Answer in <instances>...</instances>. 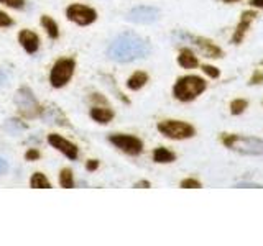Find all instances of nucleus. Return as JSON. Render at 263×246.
Returning <instances> with one entry per match:
<instances>
[{
	"label": "nucleus",
	"mask_w": 263,
	"mask_h": 246,
	"mask_svg": "<svg viewBox=\"0 0 263 246\" xmlns=\"http://www.w3.org/2000/svg\"><path fill=\"white\" fill-rule=\"evenodd\" d=\"M205 89H208V82L204 77L187 74V76L176 79L175 86H173V97L183 104H189L204 94Z\"/></svg>",
	"instance_id": "7ed1b4c3"
},
{
	"label": "nucleus",
	"mask_w": 263,
	"mask_h": 246,
	"mask_svg": "<svg viewBox=\"0 0 263 246\" xmlns=\"http://www.w3.org/2000/svg\"><path fill=\"white\" fill-rule=\"evenodd\" d=\"M90 118L94 121L101 123V125H107L114 120V112L107 107H92L90 109Z\"/></svg>",
	"instance_id": "2eb2a0df"
},
{
	"label": "nucleus",
	"mask_w": 263,
	"mask_h": 246,
	"mask_svg": "<svg viewBox=\"0 0 263 246\" xmlns=\"http://www.w3.org/2000/svg\"><path fill=\"white\" fill-rule=\"evenodd\" d=\"M258 13L255 12V8H252V10H245L242 15H240V20H238L237 27L232 33V38H230V41H232L234 45H240L242 41L245 39L247 33H249L252 23L257 20Z\"/></svg>",
	"instance_id": "9d476101"
},
{
	"label": "nucleus",
	"mask_w": 263,
	"mask_h": 246,
	"mask_svg": "<svg viewBox=\"0 0 263 246\" xmlns=\"http://www.w3.org/2000/svg\"><path fill=\"white\" fill-rule=\"evenodd\" d=\"M224 4H235V2H240V0H222Z\"/></svg>",
	"instance_id": "473e14b6"
},
{
	"label": "nucleus",
	"mask_w": 263,
	"mask_h": 246,
	"mask_svg": "<svg viewBox=\"0 0 263 246\" xmlns=\"http://www.w3.org/2000/svg\"><path fill=\"white\" fill-rule=\"evenodd\" d=\"M237 187H260L257 184H237Z\"/></svg>",
	"instance_id": "2f4dec72"
},
{
	"label": "nucleus",
	"mask_w": 263,
	"mask_h": 246,
	"mask_svg": "<svg viewBox=\"0 0 263 246\" xmlns=\"http://www.w3.org/2000/svg\"><path fill=\"white\" fill-rule=\"evenodd\" d=\"M135 187H138V189H148V187H152V184H150V180H138V182H135Z\"/></svg>",
	"instance_id": "c85d7f7f"
},
{
	"label": "nucleus",
	"mask_w": 263,
	"mask_h": 246,
	"mask_svg": "<svg viewBox=\"0 0 263 246\" xmlns=\"http://www.w3.org/2000/svg\"><path fill=\"white\" fill-rule=\"evenodd\" d=\"M150 51H152L150 41L128 31V33H122L120 36H117L112 41L107 54H109L110 59L117 63H132L142 59V57H146L150 54Z\"/></svg>",
	"instance_id": "f257e3e1"
},
{
	"label": "nucleus",
	"mask_w": 263,
	"mask_h": 246,
	"mask_svg": "<svg viewBox=\"0 0 263 246\" xmlns=\"http://www.w3.org/2000/svg\"><path fill=\"white\" fill-rule=\"evenodd\" d=\"M258 84H263V71L255 69L250 80H249V86H258Z\"/></svg>",
	"instance_id": "b1692460"
},
{
	"label": "nucleus",
	"mask_w": 263,
	"mask_h": 246,
	"mask_svg": "<svg viewBox=\"0 0 263 246\" xmlns=\"http://www.w3.org/2000/svg\"><path fill=\"white\" fill-rule=\"evenodd\" d=\"M250 7L252 8H258V10H263V0H250Z\"/></svg>",
	"instance_id": "c756f323"
},
{
	"label": "nucleus",
	"mask_w": 263,
	"mask_h": 246,
	"mask_svg": "<svg viewBox=\"0 0 263 246\" xmlns=\"http://www.w3.org/2000/svg\"><path fill=\"white\" fill-rule=\"evenodd\" d=\"M109 141L115 148H119L122 153H125L128 156H138L143 153V141L134 135H122V133L110 135Z\"/></svg>",
	"instance_id": "423d86ee"
},
{
	"label": "nucleus",
	"mask_w": 263,
	"mask_h": 246,
	"mask_svg": "<svg viewBox=\"0 0 263 246\" xmlns=\"http://www.w3.org/2000/svg\"><path fill=\"white\" fill-rule=\"evenodd\" d=\"M60 184L63 189H72L74 187V177L69 169H63L60 174Z\"/></svg>",
	"instance_id": "412c9836"
},
{
	"label": "nucleus",
	"mask_w": 263,
	"mask_h": 246,
	"mask_svg": "<svg viewBox=\"0 0 263 246\" xmlns=\"http://www.w3.org/2000/svg\"><path fill=\"white\" fill-rule=\"evenodd\" d=\"M156 130L160 131L163 136H166L175 141H183V139H189L196 136V128L191 123L183 121V120H161L156 125Z\"/></svg>",
	"instance_id": "20e7f679"
},
{
	"label": "nucleus",
	"mask_w": 263,
	"mask_h": 246,
	"mask_svg": "<svg viewBox=\"0 0 263 246\" xmlns=\"http://www.w3.org/2000/svg\"><path fill=\"white\" fill-rule=\"evenodd\" d=\"M187 38L191 39V43L199 49L205 57H211V59H220V57H224L222 48L217 46L212 39L204 38V36H193V35H187Z\"/></svg>",
	"instance_id": "9b49d317"
},
{
	"label": "nucleus",
	"mask_w": 263,
	"mask_h": 246,
	"mask_svg": "<svg viewBox=\"0 0 263 246\" xmlns=\"http://www.w3.org/2000/svg\"><path fill=\"white\" fill-rule=\"evenodd\" d=\"M201 69H202V72L205 74V76L211 77V79H219L220 77V69L216 68V66H212V64H202Z\"/></svg>",
	"instance_id": "5701e85b"
},
{
	"label": "nucleus",
	"mask_w": 263,
	"mask_h": 246,
	"mask_svg": "<svg viewBox=\"0 0 263 246\" xmlns=\"http://www.w3.org/2000/svg\"><path fill=\"white\" fill-rule=\"evenodd\" d=\"M7 171H8V164H7V161H4L2 158H0V174H5Z\"/></svg>",
	"instance_id": "7c9ffc66"
},
{
	"label": "nucleus",
	"mask_w": 263,
	"mask_h": 246,
	"mask_svg": "<svg viewBox=\"0 0 263 246\" xmlns=\"http://www.w3.org/2000/svg\"><path fill=\"white\" fill-rule=\"evenodd\" d=\"M15 104L20 107V112L25 117L33 118V117H36V115L43 113V109L38 105L35 95H33V92L27 87H22L18 92L15 94Z\"/></svg>",
	"instance_id": "0eeeda50"
},
{
	"label": "nucleus",
	"mask_w": 263,
	"mask_h": 246,
	"mask_svg": "<svg viewBox=\"0 0 263 246\" xmlns=\"http://www.w3.org/2000/svg\"><path fill=\"white\" fill-rule=\"evenodd\" d=\"M18 43L23 46V49L27 51L28 54H35L40 48V38L35 31H30V30H22L20 35H18Z\"/></svg>",
	"instance_id": "ddd939ff"
},
{
	"label": "nucleus",
	"mask_w": 263,
	"mask_h": 246,
	"mask_svg": "<svg viewBox=\"0 0 263 246\" xmlns=\"http://www.w3.org/2000/svg\"><path fill=\"white\" fill-rule=\"evenodd\" d=\"M148 79H150V77H148V74L145 71H135L127 79V87L130 90H140V89H143L146 86Z\"/></svg>",
	"instance_id": "dca6fc26"
},
{
	"label": "nucleus",
	"mask_w": 263,
	"mask_h": 246,
	"mask_svg": "<svg viewBox=\"0 0 263 246\" xmlns=\"http://www.w3.org/2000/svg\"><path fill=\"white\" fill-rule=\"evenodd\" d=\"M66 16H68V20H71L72 23L81 25V27H87V25H92L97 20V12L87 5L74 4L66 8Z\"/></svg>",
	"instance_id": "6e6552de"
},
{
	"label": "nucleus",
	"mask_w": 263,
	"mask_h": 246,
	"mask_svg": "<svg viewBox=\"0 0 263 246\" xmlns=\"http://www.w3.org/2000/svg\"><path fill=\"white\" fill-rule=\"evenodd\" d=\"M99 168V161H96V159H90V161H87V164H86V169L87 171H96Z\"/></svg>",
	"instance_id": "cd10ccee"
},
{
	"label": "nucleus",
	"mask_w": 263,
	"mask_h": 246,
	"mask_svg": "<svg viewBox=\"0 0 263 246\" xmlns=\"http://www.w3.org/2000/svg\"><path fill=\"white\" fill-rule=\"evenodd\" d=\"M48 143L51 145L53 148H56L58 151H61L66 158H69L71 161L78 159L79 150H78L76 145L69 141V139H66V138L56 135V133H51V135H48Z\"/></svg>",
	"instance_id": "f8f14e48"
},
{
	"label": "nucleus",
	"mask_w": 263,
	"mask_h": 246,
	"mask_svg": "<svg viewBox=\"0 0 263 246\" xmlns=\"http://www.w3.org/2000/svg\"><path fill=\"white\" fill-rule=\"evenodd\" d=\"M74 69H76V61L71 59V57L58 59L53 66L51 72H49V82H51V86L56 89L64 87L71 80Z\"/></svg>",
	"instance_id": "39448f33"
},
{
	"label": "nucleus",
	"mask_w": 263,
	"mask_h": 246,
	"mask_svg": "<svg viewBox=\"0 0 263 246\" xmlns=\"http://www.w3.org/2000/svg\"><path fill=\"white\" fill-rule=\"evenodd\" d=\"M13 25V20L8 16L5 12L0 10V28H7V27H12Z\"/></svg>",
	"instance_id": "a878e982"
},
{
	"label": "nucleus",
	"mask_w": 263,
	"mask_h": 246,
	"mask_svg": "<svg viewBox=\"0 0 263 246\" xmlns=\"http://www.w3.org/2000/svg\"><path fill=\"white\" fill-rule=\"evenodd\" d=\"M128 22L132 23H138V25H150L155 23L160 18V10L156 7H148V5H142V7H135L128 12Z\"/></svg>",
	"instance_id": "1a4fd4ad"
},
{
	"label": "nucleus",
	"mask_w": 263,
	"mask_h": 246,
	"mask_svg": "<svg viewBox=\"0 0 263 246\" xmlns=\"http://www.w3.org/2000/svg\"><path fill=\"white\" fill-rule=\"evenodd\" d=\"M179 187L181 189H202V184H201V180L196 177H184L179 182Z\"/></svg>",
	"instance_id": "4be33fe9"
},
{
	"label": "nucleus",
	"mask_w": 263,
	"mask_h": 246,
	"mask_svg": "<svg viewBox=\"0 0 263 246\" xmlns=\"http://www.w3.org/2000/svg\"><path fill=\"white\" fill-rule=\"evenodd\" d=\"M220 143L227 150L238 153L242 156H263V139L250 135H237V133H222Z\"/></svg>",
	"instance_id": "f03ea898"
},
{
	"label": "nucleus",
	"mask_w": 263,
	"mask_h": 246,
	"mask_svg": "<svg viewBox=\"0 0 263 246\" xmlns=\"http://www.w3.org/2000/svg\"><path fill=\"white\" fill-rule=\"evenodd\" d=\"M40 23L43 25V28L46 30V33L49 35V38L56 39L58 36H60V28H58V23L51 18V16L43 15V16L40 18Z\"/></svg>",
	"instance_id": "a211bd4d"
},
{
	"label": "nucleus",
	"mask_w": 263,
	"mask_h": 246,
	"mask_svg": "<svg viewBox=\"0 0 263 246\" xmlns=\"http://www.w3.org/2000/svg\"><path fill=\"white\" fill-rule=\"evenodd\" d=\"M2 4H5L7 7L15 8V10H22L25 7V0H0Z\"/></svg>",
	"instance_id": "393cba45"
},
{
	"label": "nucleus",
	"mask_w": 263,
	"mask_h": 246,
	"mask_svg": "<svg viewBox=\"0 0 263 246\" xmlns=\"http://www.w3.org/2000/svg\"><path fill=\"white\" fill-rule=\"evenodd\" d=\"M153 161L156 164H171L176 161V153H173L168 148H156L153 151Z\"/></svg>",
	"instance_id": "f3484780"
},
{
	"label": "nucleus",
	"mask_w": 263,
	"mask_h": 246,
	"mask_svg": "<svg viewBox=\"0 0 263 246\" xmlns=\"http://www.w3.org/2000/svg\"><path fill=\"white\" fill-rule=\"evenodd\" d=\"M230 109V113L232 115H242L247 109H249V100H245V98H234L232 102L229 105Z\"/></svg>",
	"instance_id": "aec40b11"
},
{
	"label": "nucleus",
	"mask_w": 263,
	"mask_h": 246,
	"mask_svg": "<svg viewBox=\"0 0 263 246\" xmlns=\"http://www.w3.org/2000/svg\"><path fill=\"white\" fill-rule=\"evenodd\" d=\"M30 186L33 189H51V182H49L48 177L45 174H41V172H35V174L31 176Z\"/></svg>",
	"instance_id": "6ab92c4d"
},
{
	"label": "nucleus",
	"mask_w": 263,
	"mask_h": 246,
	"mask_svg": "<svg viewBox=\"0 0 263 246\" xmlns=\"http://www.w3.org/2000/svg\"><path fill=\"white\" fill-rule=\"evenodd\" d=\"M176 61L183 69H196L199 66V59H197L191 48H181Z\"/></svg>",
	"instance_id": "4468645a"
},
{
	"label": "nucleus",
	"mask_w": 263,
	"mask_h": 246,
	"mask_svg": "<svg viewBox=\"0 0 263 246\" xmlns=\"http://www.w3.org/2000/svg\"><path fill=\"white\" fill-rule=\"evenodd\" d=\"M25 159L27 161H38L40 159V151L38 150H28L25 153Z\"/></svg>",
	"instance_id": "bb28decb"
}]
</instances>
